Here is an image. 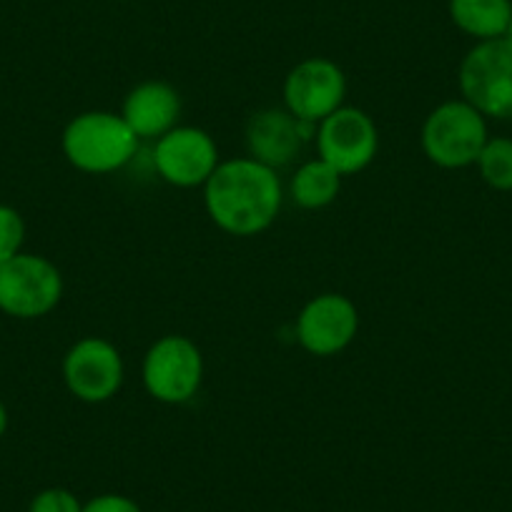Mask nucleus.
<instances>
[{
	"mask_svg": "<svg viewBox=\"0 0 512 512\" xmlns=\"http://www.w3.org/2000/svg\"><path fill=\"white\" fill-rule=\"evenodd\" d=\"M144 387L156 402L186 405L196 397L204 382L201 349L184 334H166L156 339L141 367Z\"/></svg>",
	"mask_w": 512,
	"mask_h": 512,
	"instance_id": "6",
	"label": "nucleus"
},
{
	"mask_svg": "<svg viewBox=\"0 0 512 512\" xmlns=\"http://www.w3.org/2000/svg\"><path fill=\"white\" fill-rule=\"evenodd\" d=\"M284 191L277 171L259 161H221L204 184L209 219L231 236L264 234L282 211Z\"/></svg>",
	"mask_w": 512,
	"mask_h": 512,
	"instance_id": "1",
	"label": "nucleus"
},
{
	"mask_svg": "<svg viewBox=\"0 0 512 512\" xmlns=\"http://www.w3.org/2000/svg\"><path fill=\"white\" fill-rule=\"evenodd\" d=\"M83 512H144L136 505L131 497L116 495V492H106V495H98L93 500H88L83 505Z\"/></svg>",
	"mask_w": 512,
	"mask_h": 512,
	"instance_id": "19",
	"label": "nucleus"
},
{
	"mask_svg": "<svg viewBox=\"0 0 512 512\" xmlns=\"http://www.w3.org/2000/svg\"><path fill=\"white\" fill-rule=\"evenodd\" d=\"M123 357L103 337H83L63 357V382L78 402L103 405L123 387Z\"/></svg>",
	"mask_w": 512,
	"mask_h": 512,
	"instance_id": "7",
	"label": "nucleus"
},
{
	"mask_svg": "<svg viewBox=\"0 0 512 512\" xmlns=\"http://www.w3.org/2000/svg\"><path fill=\"white\" fill-rule=\"evenodd\" d=\"M319 159L332 164L342 176L367 169L379 151L377 123L362 108L342 106L317 126Z\"/></svg>",
	"mask_w": 512,
	"mask_h": 512,
	"instance_id": "8",
	"label": "nucleus"
},
{
	"mask_svg": "<svg viewBox=\"0 0 512 512\" xmlns=\"http://www.w3.org/2000/svg\"><path fill=\"white\" fill-rule=\"evenodd\" d=\"M347 76L334 61L322 56L304 58L284 78V106L297 121L322 123L344 106Z\"/></svg>",
	"mask_w": 512,
	"mask_h": 512,
	"instance_id": "9",
	"label": "nucleus"
},
{
	"mask_svg": "<svg viewBox=\"0 0 512 512\" xmlns=\"http://www.w3.org/2000/svg\"><path fill=\"white\" fill-rule=\"evenodd\" d=\"M462 98L482 116L512 121V46L505 38L482 41L462 58Z\"/></svg>",
	"mask_w": 512,
	"mask_h": 512,
	"instance_id": "5",
	"label": "nucleus"
},
{
	"mask_svg": "<svg viewBox=\"0 0 512 512\" xmlns=\"http://www.w3.org/2000/svg\"><path fill=\"white\" fill-rule=\"evenodd\" d=\"M216 141L204 128L176 126L156 139L154 166L161 179L179 189H196L211 179L219 166Z\"/></svg>",
	"mask_w": 512,
	"mask_h": 512,
	"instance_id": "10",
	"label": "nucleus"
},
{
	"mask_svg": "<svg viewBox=\"0 0 512 512\" xmlns=\"http://www.w3.org/2000/svg\"><path fill=\"white\" fill-rule=\"evenodd\" d=\"M450 18L462 33L477 41H495L507 31L512 0H450Z\"/></svg>",
	"mask_w": 512,
	"mask_h": 512,
	"instance_id": "14",
	"label": "nucleus"
},
{
	"mask_svg": "<svg viewBox=\"0 0 512 512\" xmlns=\"http://www.w3.org/2000/svg\"><path fill=\"white\" fill-rule=\"evenodd\" d=\"M304 139L299 134V121L287 108H267L249 118L246 123V151L249 159L269 166V169H282L292 164L302 151Z\"/></svg>",
	"mask_w": 512,
	"mask_h": 512,
	"instance_id": "12",
	"label": "nucleus"
},
{
	"mask_svg": "<svg viewBox=\"0 0 512 512\" xmlns=\"http://www.w3.org/2000/svg\"><path fill=\"white\" fill-rule=\"evenodd\" d=\"M139 136L128 128L121 113L86 111L78 113L61 136V149L68 164L83 174H113L139 151Z\"/></svg>",
	"mask_w": 512,
	"mask_h": 512,
	"instance_id": "2",
	"label": "nucleus"
},
{
	"mask_svg": "<svg viewBox=\"0 0 512 512\" xmlns=\"http://www.w3.org/2000/svg\"><path fill=\"white\" fill-rule=\"evenodd\" d=\"M63 277L41 254H26L0 264V312L13 319H41L61 304Z\"/></svg>",
	"mask_w": 512,
	"mask_h": 512,
	"instance_id": "4",
	"label": "nucleus"
},
{
	"mask_svg": "<svg viewBox=\"0 0 512 512\" xmlns=\"http://www.w3.org/2000/svg\"><path fill=\"white\" fill-rule=\"evenodd\" d=\"M477 169L492 189L512 191V139H487Z\"/></svg>",
	"mask_w": 512,
	"mask_h": 512,
	"instance_id": "16",
	"label": "nucleus"
},
{
	"mask_svg": "<svg viewBox=\"0 0 512 512\" xmlns=\"http://www.w3.org/2000/svg\"><path fill=\"white\" fill-rule=\"evenodd\" d=\"M297 342L314 357H334L354 342L359 312L344 294L327 292L309 299L297 317Z\"/></svg>",
	"mask_w": 512,
	"mask_h": 512,
	"instance_id": "11",
	"label": "nucleus"
},
{
	"mask_svg": "<svg viewBox=\"0 0 512 512\" xmlns=\"http://www.w3.org/2000/svg\"><path fill=\"white\" fill-rule=\"evenodd\" d=\"M485 144V116L465 98L440 103L422 123V151L440 169H465L477 164Z\"/></svg>",
	"mask_w": 512,
	"mask_h": 512,
	"instance_id": "3",
	"label": "nucleus"
},
{
	"mask_svg": "<svg viewBox=\"0 0 512 512\" xmlns=\"http://www.w3.org/2000/svg\"><path fill=\"white\" fill-rule=\"evenodd\" d=\"M342 179L344 176L332 164H327L324 159H312L299 166L297 174L292 176L289 194L299 209L317 211L337 201L339 191H342Z\"/></svg>",
	"mask_w": 512,
	"mask_h": 512,
	"instance_id": "15",
	"label": "nucleus"
},
{
	"mask_svg": "<svg viewBox=\"0 0 512 512\" xmlns=\"http://www.w3.org/2000/svg\"><path fill=\"white\" fill-rule=\"evenodd\" d=\"M121 116L139 141H156L179 126L181 96L171 83L144 81L128 91Z\"/></svg>",
	"mask_w": 512,
	"mask_h": 512,
	"instance_id": "13",
	"label": "nucleus"
},
{
	"mask_svg": "<svg viewBox=\"0 0 512 512\" xmlns=\"http://www.w3.org/2000/svg\"><path fill=\"white\" fill-rule=\"evenodd\" d=\"M23 244H26V221L21 211L0 204V264L21 254Z\"/></svg>",
	"mask_w": 512,
	"mask_h": 512,
	"instance_id": "17",
	"label": "nucleus"
},
{
	"mask_svg": "<svg viewBox=\"0 0 512 512\" xmlns=\"http://www.w3.org/2000/svg\"><path fill=\"white\" fill-rule=\"evenodd\" d=\"M502 38H505V41L512 46V18H510V23H507V31H505V36H502Z\"/></svg>",
	"mask_w": 512,
	"mask_h": 512,
	"instance_id": "21",
	"label": "nucleus"
},
{
	"mask_svg": "<svg viewBox=\"0 0 512 512\" xmlns=\"http://www.w3.org/2000/svg\"><path fill=\"white\" fill-rule=\"evenodd\" d=\"M28 512H83V502L66 487H46L33 497Z\"/></svg>",
	"mask_w": 512,
	"mask_h": 512,
	"instance_id": "18",
	"label": "nucleus"
},
{
	"mask_svg": "<svg viewBox=\"0 0 512 512\" xmlns=\"http://www.w3.org/2000/svg\"><path fill=\"white\" fill-rule=\"evenodd\" d=\"M6 432H8V410L6 405H3V400H0V440H3Z\"/></svg>",
	"mask_w": 512,
	"mask_h": 512,
	"instance_id": "20",
	"label": "nucleus"
}]
</instances>
